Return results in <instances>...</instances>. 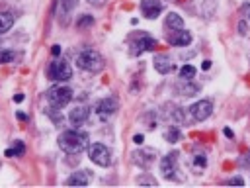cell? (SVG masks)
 <instances>
[{"instance_id":"cell-24","label":"cell","mask_w":250,"mask_h":188,"mask_svg":"<svg viewBox=\"0 0 250 188\" xmlns=\"http://www.w3.org/2000/svg\"><path fill=\"white\" fill-rule=\"evenodd\" d=\"M14 59H16V53L14 51H0V65L12 63Z\"/></svg>"},{"instance_id":"cell-30","label":"cell","mask_w":250,"mask_h":188,"mask_svg":"<svg viewBox=\"0 0 250 188\" xmlns=\"http://www.w3.org/2000/svg\"><path fill=\"white\" fill-rule=\"evenodd\" d=\"M133 141H135L137 145H141V143L145 141V137H143V135H135V137H133Z\"/></svg>"},{"instance_id":"cell-31","label":"cell","mask_w":250,"mask_h":188,"mask_svg":"<svg viewBox=\"0 0 250 188\" xmlns=\"http://www.w3.org/2000/svg\"><path fill=\"white\" fill-rule=\"evenodd\" d=\"M90 4H94V6H104L105 4V0H88Z\"/></svg>"},{"instance_id":"cell-5","label":"cell","mask_w":250,"mask_h":188,"mask_svg":"<svg viewBox=\"0 0 250 188\" xmlns=\"http://www.w3.org/2000/svg\"><path fill=\"white\" fill-rule=\"evenodd\" d=\"M88 157H90V161H92L94 164H98V166H109V163H111V153H109V149H107L105 145H102V143L90 145V147H88Z\"/></svg>"},{"instance_id":"cell-32","label":"cell","mask_w":250,"mask_h":188,"mask_svg":"<svg viewBox=\"0 0 250 188\" xmlns=\"http://www.w3.org/2000/svg\"><path fill=\"white\" fill-rule=\"evenodd\" d=\"M209 67H211V61H203V63H201V69H203V70H207Z\"/></svg>"},{"instance_id":"cell-2","label":"cell","mask_w":250,"mask_h":188,"mask_svg":"<svg viewBox=\"0 0 250 188\" xmlns=\"http://www.w3.org/2000/svg\"><path fill=\"white\" fill-rule=\"evenodd\" d=\"M76 65L82 69V70H88V72H98L104 69V59L98 51L94 49H82L80 53H76Z\"/></svg>"},{"instance_id":"cell-1","label":"cell","mask_w":250,"mask_h":188,"mask_svg":"<svg viewBox=\"0 0 250 188\" xmlns=\"http://www.w3.org/2000/svg\"><path fill=\"white\" fill-rule=\"evenodd\" d=\"M59 147L66 155H80L88 147V135L78 129H66L59 135Z\"/></svg>"},{"instance_id":"cell-17","label":"cell","mask_w":250,"mask_h":188,"mask_svg":"<svg viewBox=\"0 0 250 188\" xmlns=\"http://www.w3.org/2000/svg\"><path fill=\"white\" fill-rule=\"evenodd\" d=\"M205 166H207V157L205 155H193V159H191V170L195 174H201L205 170Z\"/></svg>"},{"instance_id":"cell-10","label":"cell","mask_w":250,"mask_h":188,"mask_svg":"<svg viewBox=\"0 0 250 188\" xmlns=\"http://www.w3.org/2000/svg\"><path fill=\"white\" fill-rule=\"evenodd\" d=\"M131 161H133L135 166L145 170V168H148L154 163V151H150V149H137V151L131 153Z\"/></svg>"},{"instance_id":"cell-12","label":"cell","mask_w":250,"mask_h":188,"mask_svg":"<svg viewBox=\"0 0 250 188\" xmlns=\"http://www.w3.org/2000/svg\"><path fill=\"white\" fill-rule=\"evenodd\" d=\"M88 116H90V110H88L86 106H76L74 110H70L68 119H70V123H72V125L80 127V125H84V123H86Z\"/></svg>"},{"instance_id":"cell-28","label":"cell","mask_w":250,"mask_h":188,"mask_svg":"<svg viewBox=\"0 0 250 188\" xmlns=\"http://www.w3.org/2000/svg\"><path fill=\"white\" fill-rule=\"evenodd\" d=\"M227 184H238V186H242V184H244V180H242L240 176H234V178H229V180H227Z\"/></svg>"},{"instance_id":"cell-4","label":"cell","mask_w":250,"mask_h":188,"mask_svg":"<svg viewBox=\"0 0 250 188\" xmlns=\"http://www.w3.org/2000/svg\"><path fill=\"white\" fill-rule=\"evenodd\" d=\"M47 76L55 82H66L72 76V69L64 59H55L47 69Z\"/></svg>"},{"instance_id":"cell-33","label":"cell","mask_w":250,"mask_h":188,"mask_svg":"<svg viewBox=\"0 0 250 188\" xmlns=\"http://www.w3.org/2000/svg\"><path fill=\"white\" fill-rule=\"evenodd\" d=\"M51 51H53V55H59V53H61V47H59V45H53Z\"/></svg>"},{"instance_id":"cell-29","label":"cell","mask_w":250,"mask_h":188,"mask_svg":"<svg viewBox=\"0 0 250 188\" xmlns=\"http://www.w3.org/2000/svg\"><path fill=\"white\" fill-rule=\"evenodd\" d=\"M240 12H242V16H246V18L250 20V4H242V8H240Z\"/></svg>"},{"instance_id":"cell-13","label":"cell","mask_w":250,"mask_h":188,"mask_svg":"<svg viewBox=\"0 0 250 188\" xmlns=\"http://www.w3.org/2000/svg\"><path fill=\"white\" fill-rule=\"evenodd\" d=\"M191 41V33L182 29H172V33H168V43L172 45H188Z\"/></svg>"},{"instance_id":"cell-8","label":"cell","mask_w":250,"mask_h":188,"mask_svg":"<svg viewBox=\"0 0 250 188\" xmlns=\"http://www.w3.org/2000/svg\"><path fill=\"white\" fill-rule=\"evenodd\" d=\"M189 114L195 121H205L213 114V102L211 100H199L193 106H189Z\"/></svg>"},{"instance_id":"cell-35","label":"cell","mask_w":250,"mask_h":188,"mask_svg":"<svg viewBox=\"0 0 250 188\" xmlns=\"http://www.w3.org/2000/svg\"><path fill=\"white\" fill-rule=\"evenodd\" d=\"M238 29H240V33H246V25H244V24H240Z\"/></svg>"},{"instance_id":"cell-15","label":"cell","mask_w":250,"mask_h":188,"mask_svg":"<svg viewBox=\"0 0 250 188\" xmlns=\"http://www.w3.org/2000/svg\"><path fill=\"white\" fill-rule=\"evenodd\" d=\"M66 184L68 186H86V184H90V174H88V170H80V172H72L68 178H66Z\"/></svg>"},{"instance_id":"cell-11","label":"cell","mask_w":250,"mask_h":188,"mask_svg":"<svg viewBox=\"0 0 250 188\" xmlns=\"http://www.w3.org/2000/svg\"><path fill=\"white\" fill-rule=\"evenodd\" d=\"M141 12L145 18L154 20L162 12V2L160 0H141Z\"/></svg>"},{"instance_id":"cell-6","label":"cell","mask_w":250,"mask_h":188,"mask_svg":"<svg viewBox=\"0 0 250 188\" xmlns=\"http://www.w3.org/2000/svg\"><path fill=\"white\" fill-rule=\"evenodd\" d=\"M156 47H158L156 39H152L148 33H141L137 37H131V55H139L143 51H152Z\"/></svg>"},{"instance_id":"cell-21","label":"cell","mask_w":250,"mask_h":188,"mask_svg":"<svg viewBox=\"0 0 250 188\" xmlns=\"http://www.w3.org/2000/svg\"><path fill=\"white\" fill-rule=\"evenodd\" d=\"M180 137H182V133H180V129H178L176 125H170L168 131L164 133V139H166L168 143H176V141H180Z\"/></svg>"},{"instance_id":"cell-19","label":"cell","mask_w":250,"mask_h":188,"mask_svg":"<svg viewBox=\"0 0 250 188\" xmlns=\"http://www.w3.org/2000/svg\"><path fill=\"white\" fill-rule=\"evenodd\" d=\"M166 27H170V29H182L184 27V20L176 14V12H170L168 16H166Z\"/></svg>"},{"instance_id":"cell-26","label":"cell","mask_w":250,"mask_h":188,"mask_svg":"<svg viewBox=\"0 0 250 188\" xmlns=\"http://www.w3.org/2000/svg\"><path fill=\"white\" fill-rule=\"evenodd\" d=\"M90 24H94V18L88 16V14H84V16L78 20V27H86V25H90Z\"/></svg>"},{"instance_id":"cell-27","label":"cell","mask_w":250,"mask_h":188,"mask_svg":"<svg viewBox=\"0 0 250 188\" xmlns=\"http://www.w3.org/2000/svg\"><path fill=\"white\" fill-rule=\"evenodd\" d=\"M238 164L244 166V168H250V151H246V153L238 159Z\"/></svg>"},{"instance_id":"cell-20","label":"cell","mask_w":250,"mask_h":188,"mask_svg":"<svg viewBox=\"0 0 250 188\" xmlns=\"http://www.w3.org/2000/svg\"><path fill=\"white\" fill-rule=\"evenodd\" d=\"M178 92H180V94H184V96H195V94L199 92V86L189 84V80H184V84H180V86H178Z\"/></svg>"},{"instance_id":"cell-9","label":"cell","mask_w":250,"mask_h":188,"mask_svg":"<svg viewBox=\"0 0 250 188\" xmlns=\"http://www.w3.org/2000/svg\"><path fill=\"white\" fill-rule=\"evenodd\" d=\"M160 172L166 180H172L178 172V153H168L160 161Z\"/></svg>"},{"instance_id":"cell-16","label":"cell","mask_w":250,"mask_h":188,"mask_svg":"<svg viewBox=\"0 0 250 188\" xmlns=\"http://www.w3.org/2000/svg\"><path fill=\"white\" fill-rule=\"evenodd\" d=\"M74 8H76V0H61V2H59V20H61L62 24H66V22H68V14H70Z\"/></svg>"},{"instance_id":"cell-25","label":"cell","mask_w":250,"mask_h":188,"mask_svg":"<svg viewBox=\"0 0 250 188\" xmlns=\"http://www.w3.org/2000/svg\"><path fill=\"white\" fill-rule=\"evenodd\" d=\"M137 184H150V186H154V184H156V178L143 174V176H139V178H137Z\"/></svg>"},{"instance_id":"cell-22","label":"cell","mask_w":250,"mask_h":188,"mask_svg":"<svg viewBox=\"0 0 250 188\" xmlns=\"http://www.w3.org/2000/svg\"><path fill=\"white\" fill-rule=\"evenodd\" d=\"M23 153H25L23 143H21V141H16V143H14V147H12V149H6V153H4V155H6V157H21Z\"/></svg>"},{"instance_id":"cell-7","label":"cell","mask_w":250,"mask_h":188,"mask_svg":"<svg viewBox=\"0 0 250 188\" xmlns=\"http://www.w3.org/2000/svg\"><path fill=\"white\" fill-rule=\"evenodd\" d=\"M117 108H119L117 100H115L113 96H107V98H104V100H100V102L96 104V116H98L102 121H107V119L117 112Z\"/></svg>"},{"instance_id":"cell-14","label":"cell","mask_w":250,"mask_h":188,"mask_svg":"<svg viewBox=\"0 0 250 188\" xmlns=\"http://www.w3.org/2000/svg\"><path fill=\"white\" fill-rule=\"evenodd\" d=\"M154 69H156L160 74H168L170 70H174V63L170 61L168 55H156V57H154Z\"/></svg>"},{"instance_id":"cell-3","label":"cell","mask_w":250,"mask_h":188,"mask_svg":"<svg viewBox=\"0 0 250 188\" xmlns=\"http://www.w3.org/2000/svg\"><path fill=\"white\" fill-rule=\"evenodd\" d=\"M70 100H72V90H70L68 86L57 84V86H51V88L47 90V102H49L55 110L66 106Z\"/></svg>"},{"instance_id":"cell-34","label":"cell","mask_w":250,"mask_h":188,"mask_svg":"<svg viewBox=\"0 0 250 188\" xmlns=\"http://www.w3.org/2000/svg\"><path fill=\"white\" fill-rule=\"evenodd\" d=\"M21 100H23V94H16L14 96V102H21Z\"/></svg>"},{"instance_id":"cell-18","label":"cell","mask_w":250,"mask_h":188,"mask_svg":"<svg viewBox=\"0 0 250 188\" xmlns=\"http://www.w3.org/2000/svg\"><path fill=\"white\" fill-rule=\"evenodd\" d=\"M14 25V14L12 12H0V35L6 33Z\"/></svg>"},{"instance_id":"cell-23","label":"cell","mask_w":250,"mask_h":188,"mask_svg":"<svg viewBox=\"0 0 250 188\" xmlns=\"http://www.w3.org/2000/svg\"><path fill=\"white\" fill-rule=\"evenodd\" d=\"M195 76V69L191 67V65H184L182 69H180V78L182 80H191Z\"/></svg>"}]
</instances>
